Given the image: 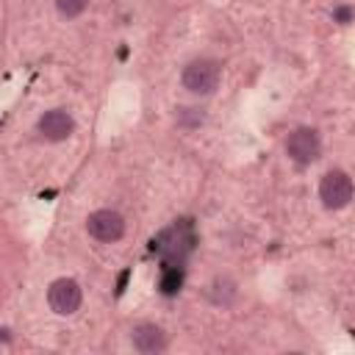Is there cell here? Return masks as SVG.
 I'll return each instance as SVG.
<instances>
[{
	"label": "cell",
	"instance_id": "obj_1",
	"mask_svg": "<svg viewBox=\"0 0 355 355\" xmlns=\"http://www.w3.org/2000/svg\"><path fill=\"white\" fill-rule=\"evenodd\" d=\"M183 89L191 92V94H211L216 86H219V64L214 58H194L183 67Z\"/></svg>",
	"mask_w": 355,
	"mask_h": 355
},
{
	"label": "cell",
	"instance_id": "obj_2",
	"mask_svg": "<svg viewBox=\"0 0 355 355\" xmlns=\"http://www.w3.org/2000/svg\"><path fill=\"white\" fill-rule=\"evenodd\" d=\"M352 191H355L352 178H349L347 172H341V169H330V172L322 178V183H319V200H322V205L330 208V211H338V208L349 205Z\"/></svg>",
	"mask_w": 355,
	"mask_h": 355
},
{
	"label": "cell",
	"instance_id": "obj_3",
	"mask_svg": "<svg viewBox=\"0 0 355 355\" xmlns=\"http://www.w3.org/2000/svg\"><path fill=\"white\" fill-rule=\"evenodd\" d=\"M319 153H322V139H319V133L313 128H297V130L288 133V139H286V155L294 164L308 166V164H313L319 158Z\"/></svg>",
	"mask_w": 355,
	"mask_h": 355
},
{
	"label": "cell",
	"instance_id": "obj_4",
	"mask_svg": "<svg viewBox=\"0 0 355 355\" xmlns=\"http://www.w3.org/2000/svg\"><path fill=\"white\" fill-rule=\"evenodd\" d=\"M47 302H50L53 313L69 316V313H75V311L80 308L83 291H80V286H78L72 277H58V280H53L50 288H47Z\"/></svg>",
	"mask_w": 355,
	"mask_h": 355
},
{
	"label": "cell",
	"instance_id": "obj_5",
	"mask_svg": "<svg viewBox=\"0 0 355 355\" xmlns=\"http://www.w3.org/2000/svg\"><path fill=\"white\" fill-rule=\"evenodd\" d=\"M86 230L97 241H119L122 233H125V219L116 211H111V208H100V211L89 214Z\"/></svg>",
	"mask_w": 355,
	"mask_h": 355
},
{
	"label": "cell",
	"instance_id": "obj_6",
	"mask_svg": "<svg viewBox=\"0 0 355 355\" xmlns=\"http://www.w3.org/2000/svg\"><path fill=\"white\" fill-rule=\"evenodd\" d=\"M36 130H39V136L47 139V141H64V139L72 136L75 119H72L64 108H53V111H44V114L39 116Z\"/></svg>",
	"mask_w": 355,
	"mask_h": 355
},
{
	"label": "cell",
	"instance_id": "obj_7",
	"mask_svg": "<svg viewBox=\"0 0 355 355\" xmlns=\"http://www.w3.org/2000/svg\"><path fill=\"white\" fill-rule=\"evenodd\" d=\"M130 344L144 352V355H153V352H164L166 349V333L153 324V322H141L130 330Z\"/></svg>",
	"mask_w": 355,
	"mask_h": 355
},
{
	"label": "cell",
	"instance_id": "obj_8",
	"mask_svg": "<svg viewBox=\"0 0 355 355\" xmlns=\"http://www.w3.org/2000/svg\"><path fill=\"white\" fill-rule=\"evenodd\" d=\"M86 6H89V0H55L58 14H61V17H67V19L80 17V14L86 11Z\"/></svg>",
	"mask_w": 355,
	"mask_h": 355
}]
</instances>
